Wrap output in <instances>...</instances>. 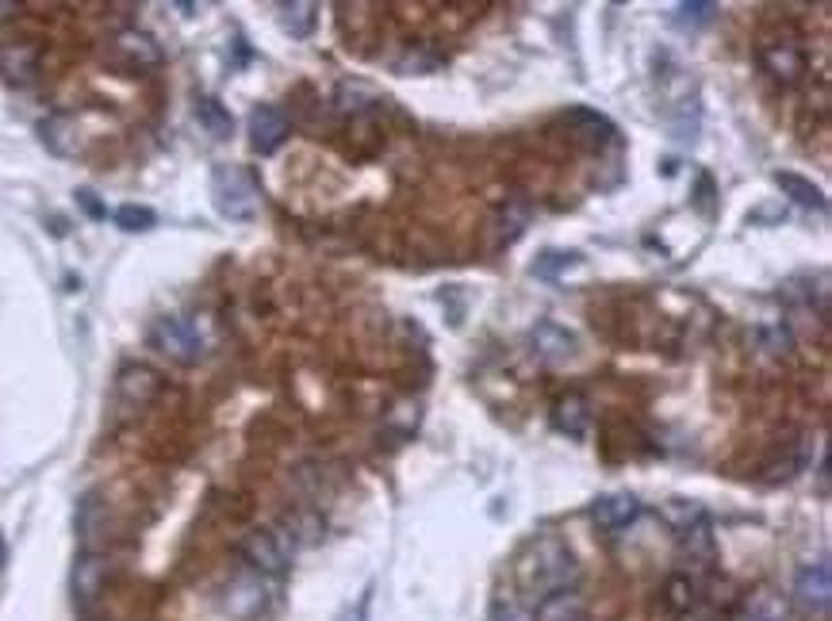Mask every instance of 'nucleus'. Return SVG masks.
<instances>
[{
    "label": "nucleus",
    "mask_w": 832,
    "mask_h": 621,
    "mask_svg": "<svg viewBox=\"0 0 832 621\" xmlns=\"http://www.w3.org/2000/svg\"><path fill=\"white\" fill-rule=\"evenodd\" d=\"M514 579H519V595L537 607L548 595H561L579 587V560L561 537H533L514 560Z\"/></svg>",
    "instance_id": "obj_1"
},
{
    "label": "nucleus",
    "mask_w": 832,
    "mask_h": 621,
    "mask_svg": "<svg viewBox=\"0 0 832 621\" xmlns=\"http://www.w3.org/2000/svg\"><path fill=\"white\" fill-rule=\"evenodd\" d=\"M212 200L215 212L231 223H249L257 215V204H262V192H257V181L249 169L242 165H215L212 169Z\"/></svg>",
    "instance_id": "obj_2"
},
{
    "label": "nucleus",
    "mask_w": 832,
    "mask_h": 621,
    "mask_svg": "<svg viewBox=\"0 0 832 621\" xmlns=\"http://www.w3.org/2000/svg\"><path fill=\"white\" fill-rule=\"evenodd\" d=\"M150 345L161 353V357L177 361V365H196L207 353V338L200 334L196 319H184V314H166L150 326Z\"/></svg>",
    "instance_id": "obj_3"
},
{
    "label": "nucleus",
    "mask_w": 832,
    "mask_h": 621,
    "mask_svg": "<svg viewBox=\"0 0 832 621\" xmlns=\"http://www.w3.org/2000/svg\"><path fill=\"white\" fill-rule=\"evenodd\" d=\"M756 62H759V69H764L767 77L779 81V85H787V88L798 85L802 74H806V54H802V46H798V39L790 35V31H787V35L775 31V35L759 39Z\"/></svg>",
    "instance_id": "obj_4"
},
{
    "label": "nucleus",
    "mask_w": 832,
    "mask_h": 621,
    "mask_svg": "<svg viewBox=\"0 0 832 621\" xmlns=\"http://www.w3.org/2000/svg\"><path fill=\"white\" fill-rule=\"evenodd\" d=\"M220 602L234 621H254L265 614V607H269V583H265V576H257V571L246 568V571H238V576L227 579Z\"/></svg>",
    "instance_id": "obj_5"
},
{
    "label": "nucleus",
    "mask_w": 832,
    "mask_h": 621,
    "mask_svg": "<svg viewBox=\"0 0 832 621\" xmlns=\"http://www.w3.org/2000/svg\"><path fill=\"white\" fill-rule=\"evenodd\" d=\"M242 560L249 564V571H257V576L265 579H280L288 568H292V553L285 548V542H280L273 529H254V534L242 537L238 545Z\"/></svg>",
    "instance_id": "obj_6"
},
{
    "label": "nucleus",
    "mask_w": 832,
    "mask_h": 621,
    "mask_svg": "<svg viewBox=\"0 0 832 621\" xmlns=\"http://www.w3.org/2000/svg\"><path fill=\"white\" fill-rule=\"evenodd\" d=\"M288 135H292V124H288V116L277 104H257V108L249 111V147H254V154L262 158L277 154Z\"/></svg>",
    "instance_id": "obj_7"
},
{
    "label": "nucleus",
    "mask_w": 832,
    "mask_h": 621,
    "mask_svg": "<svg viewBox=\"0 0 832 621\" xmlns=\"http://www.w3.org/2000/svg\"><path fill=\"white\" fill-rule=\"evenodd\" d=\"M794 602H798V610H806V614H818V618L829 614V607H832V571H829L825 560L806 564V568L798 571Z\"/></svg>",
    "instance_id": "obj_8"
},
{
    "label": "nucleus",
    "mask_w": 832,
    "mask_h": 621,
    "mask_svg": "<svg viewBox=\"0 0 832 621\" xmlns=\"http://www.w3.org/2000/svg\"><path fill=\"white\" fill-rule=\"evenodd\" d=\"M111 576V560L104 553H81L74 564V576H70V587H74V599L81 607L100 599V591L108 587Z\"/></svg>",
    "instance_id": "obj_9"
},
{
    "label": "nucleus",
    "mask_w": 832,
    "mask_h": 621,
    "mask_svg": "<svg viewBox=\"0 0 832 621\" xmlns=\"http://www.w3.org/2000/svg\"><path fill=\"white\" fill-rule=\"evenodd\" d=\"M111 54H116V58L124 62L127 69H153V66H161L158 39H153L150 31H139V28L119 31V35L111 39Z\"/></svg>",
    "instance_id": "obj_10"
},
{
    "label": "nucleus",
    "mask_w": 832,
    "mask_h": 621,
    "mask_svg": "<svg viewBox=\"0 0 832 621\" xmlns=\"http://www.w3.org/2000/svg\"><path fill=\"white\" fill-rule=\"evenodd\" d=\"M641 518V503H637V495H629V491H614V495H602L591 503V522L606 534H621V529H629L633 522Z\"/></svg>",
    "instance_id": "obj_11"
},
{
    "label": "nucleus",
    "mask_w": 832,
    "mask_h": 621,
    "mask_svg": "<svg viewBox=\"0 0 832 621\" xmlns=\"http://www.w3.org/2000/svg\"><path fill=\"white\" fill-rule=\"evenodd\" d=\"M530 342H533V353H537L541 361H548V365H564V361L576 357V334L564 326H556V322H537V326L530 330Z\"/></svg>",
    "instance_id": "obj_12"
},
{
    "label": "nucleus",
    "mask_w": 832,
    "mask_h": 621,
    "mask_svg": "<svg viewBox=\"0 0 832 621\" xmlns=\"http://www.w3.org/2000/svg\"><path fill=\"white\" fill-rule=\"evenodd\" d=\"M533 621H587V599L576 587L561 595H548L545 602L533 607Z\"/></svg>",
    "instance_id": "obj_13"
},
{
    "label": "nucleus",
    "mask_w": 832,
    "mask_h": 621,
    "mask_svg": "<svg viewBox=\"0 0 832 621\" xmlns=\"http://www.w3.org/2000/svg\"><path fill=\"white\" fill-rule=\"evenodd\" d=\"M587 422H591V410H587L584 395L568 392V395H561V399L553 403V426L561 433H568V438H584Z\"/></svg>",
    "instance_id": "obj_14"
},
{
    "label": "nucleus",
    "mask_w": 832,
    "mask_h": 621,
    "mask_svg": "<svg viewBox=\"0 0 832 621\" xmlns=\"http://www.w3.org/2000/svg\"><path fill=\"white\" fill-rule=\"evenodd\" d=\"M161 381L158 373L147 365H127L124 373H119V395H124L127 403H135V407H147V403L158 395Z\"/></svg>",
    "instance_id": "obj_15"
},
{
    "label": "nucleus",
    "mask_w": 832,
    "mask_h": 621,
    "mask_svg": "<svg viewBox=\"0 0 832 621\" xmlns=\"http://www.w3.org/2000/svg\"><path fill=\"white\" fill-rule=\"evenodd\" d=\"M775 184H779V189L787 192V196L794 200L798 207H810V212H829L825 192H821L813 181H806V176H798V173H775Z\"/></svg>",
    "instance_id": "obj_16"
},
{
    "label": "nucleus",
    "mask_w": 832,
    "mask_h": 621,
    "mask_svg": "<svg viewBox=\"0 0 832 621\" xmlns=\"http://www.w3.org/2000/svg\"><path fill=\"white\" fill-rule=\"evenodd\" d=\"M782 449H787V453H779V461L767 464V480H771V483L794 480V475L806 472V464H810V441H806V438L782 441Z\"/></svg>",
    "instance_id": "obj_17"
},
{
    "label": "nucleus",
    "mask_w": 832,
    "mask_h": 621,
    "mask_svg": "<svg viewBox=\"0 0 832 621\" xmlns=\"http://www.w3.org/2000/svg\"><path fill=\"white\" fill-rule=\"evenodd\" d=\"M277 537L285 542L288 553H296V548H303V545H314L322 537V518L311 511L292 514V518H285V534H277Z\"/></svg>",
    "instance_id": "obj_18"
},
{
    "label": "nucleus",
    "mask_w": 832,
    "mask_h": 621,
    "mask_svg": "<svg viewBox=\"0 0 832 621\" xmlns=\"http://www.w3.org/2000/svg\"><path fill=\"white\" fill-rule=\"evenodd\" d=\"M196 119H200V127H204L212 139H231L234 135V116L227 108H223L215 96H200L196 100Z\"/></svg>",
    "instance_id": "obj_19"
},
{
    "label": "nucleus",
    "mask_w": 832,
    "mask_h": 621,
    "mask_svg": "<svg viewBox=\"0 0 832 621\" xmlns=\"http://www.w3.org/2000/svg\"><path fill=\"white\" fill-rule=\"evenodd\" d=\"M319 23V4L311 0H296V4H280V28L292 39H307Z\"/></svg>",
    "instance_id": "obj_20"
},
{
    "label": "nucleus",
    "mask_w": 832,
    "mask_h": 621,
    "mask_svg": "<svg viewBox=\"0 0 832 621\" xmlns=\"http://www.w3.org/2000/svg\"><path fill=\"white\" fill-rule=\"evenodd\" d=\"M714 15H717V4H710V0H694V4H675L672 8V23L680 31L706 28V23H714Z\"/></svg>",
    "instance_id": "obj_21"
},
{
    "label": "nucleus",
    "mask_w": 832,
    "mask_h": 621,
    "mask_svg": "<svg viewBox=\"0 0 832 621\" xmlns=\"http://www.w3.org/2000/svg\"><path fill=\"white\" fill-rule=\"evenodd\" d=\"M579 261V254H572V249H545V254L533 261V277L537 280H556L564 269H572V265Z\"/></svg>",
    "instance_id": "obj_22"
},
{
    "label": "nucleus",
    "mask_w": 832,
    "mask_h": 621,
    "mask_svg": "<svg viewBox=\"0 0 832 621\" xmlns=\"http://www.w3.org/2000/svg\"><path fill=\"white\" fill-rule=\"evenodd\" d=\"M680 542L691 556H702V560H710L714 556V534H710V522L706 514H702L698 522H691L686 529H680Z\"/></svg>",
    "instance_id": "obj_23"
},
{
    "label": "nucleus",
    "mask_w": 832,
    "mask_h": 621,
    "mask_svg": "<svg viewBox=\"0 0 832 621\" xmlns=\"http://www.w3.org/2000/svg\"><path fill=\"white\" fill-rule=\"evenodd\" d=\"M530 215H533V212H530L526 200H519V196L506 200L503 215H499V223H503V242H514V238H519V234L530 227Z\"/></svg>",
    "instance_id": "obj_24"
},
{
    "label": "nucleus",
    "mask_w": 832,
    "mask_h": 621,
    "mask_svg": "<svg viewBox=\"0 0 832 621\" xmlns=\"http://www.w3.org/2000/svg\"><path fill=\"white\" fill-rule=\"evenodd\" d=\"M491 621H533V607L522 595H499L491 602Z\"/></svg>",
    "instance_id": "obj_25"
},
{
    "label": "nucleus",
    "mask_w": 832,
    "mask_h": 621,
    "mask_svg": "<svg viewBox=\"0 0 832 621\" xmlns=\"http://www.w3.org/2000/svg\"><path fill=\"white\" fill-rule=\"evenodd\" d=\"M116 223L124 227L127 234H142V231H150L153 223H158V215L150 212V207H142V204H124L116 212Z\"/></svg>",
    "instance_id": "obj_26"
},
{
    "label": "nucleus",
    "mask_w": 832,
    "mask_h": 621,
    "mask_svg": "<svg viewBox=\"0 0 832 621\" xmlns=\"http://www.w3.org/2000/svg\"><path fill=\"white\" fill-rule=\"evenodd\" d=\"M664 599H668V607H672V614H686V610L694 607L691 579H686V576H672V579H668V587H664Z\"/></svg>",
    "instance_id": "obj_27"
},
{
    "label": "nucleus",
    "mask_w": 832,
    "mask_h": 621,
    "mask_svg": "<svg viewBox=\"0 0 832 621\" xmlns=\"http://www.w3.org/2000/svg\"><path fill=\"white\" fill-rule=\"evenodd\" d=\"M0 69L8 77H28L35 69V51L31 46H12V51L0 54Z\"/></svg>",
    "instance_id": "obj_28"
},
{
    "label": "nucleus",
    "mask_w": 832,
    "mask_h": 621,
    "mask_svg": "<svg viewBox=\"0 0 832 621\" xmlns=\"http://www.w3.org/2000/svg\"><path fill=\"white\" fill-rule=\"evenodd\" d=\"M568 124L587 127V131H595L599 139H610V135H614V124H610V119H606L602 111H591V108H572V111H568Z\"/></svg>",
    "instance_id": "obj_29"
},
{
    "label": "nucleus",
    "mask_w": 832,
    "mask_h": 621,
    "mask_svg": "<svg viewBox=\"0 0 832 621\" xmlns=\"http://www.w3.org/2000/svg\"><path fill=\"white\" fill-rule=\"evenodd\" d=\"M430 69H438V58L426 51H410L407 58L399 62V74H430Z\"/></svg>",
    "instance_id": "obj_30"
},
{
    "label": "nucleus",
    "mask_w": 832,
    "mask_h": 621,
    "mask_svg": "<svg viewBox=\"0 0 832 621\" xmlns=\"http://www.w3.org/2000/svg\"><path fill=\"white\" fill-rule=\"evenodd\" d=\"M77 204H81V212H85L88 220H104V215H108V207L100 204V196L88 192V189H77Z\"/></svg>",
    "instance_id": "obj_31"
},
{
    "label": "nucleus",
    "mask_w": 832,
    "mask_h": 621,
    "mask_svg": "<svg viewBox=\"0 0 832 621\" xmlns=\"http://www.w3.org/2000/svg\"><path fill=\"white\" fill-rule=\"evenodd\" d=\"M15 12H20L15 0H0V20H8V15H15Z\"/></svg>",
    "instance_id": "obj_32"
},
{
    "label": "nucleus",
    "mask_w": 832,
    "mask_h": 621,
    "mask_svg": "<svg viewBox=\"0 0 832 621\" xmlns=\"http://www.w3.org/2000/svg\"><path fill=\"white\" fill-rule=\"evenodd\" d=\"M4 556H8V545H4V534H0V568H4Z\"/></svg>",
    "instance_id": "obj_33"
}]
</instances>
